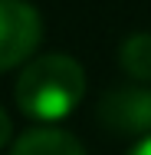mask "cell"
<instances>
[{"label":"cell","instance_id":"cell-1","mask_svg":"<svg viewBox=\"0 0 151 155\" xmlns=\"http://www.w3.org/2000/svg\"><path fill=\"white\" fill-rule=\"evenodd\" d=\"M86 96V73L66 53H46L23 66L13 99L23 116L36 122L66 119Z\"/></svg>","mask_w":151,"mask_h":155},{"label":"cell","instance_id":"cell-6","mask_svg":"<svg viewBox=\"0 0 151 155\" xmlns=\"http://www.w3.org/2000/svg\"><path fill=\"white\" fill-rule=\"evenodd\" d=\"M10 135H13V122H10V116L3 112V106H0V149L10 142Z\"/></svg>","mask_w":151,"mask_h":155},{"label":"cell","instance_id":"cell-2","mask_svg":"<svg viewBox=\"0 0 151 155\" xmlns=\"http://www.w3.org/2000/svg\"><path fill=\"white\" fill-rule=\"evenodd\" d=\"M43 40V20L27 0H0V73L27 63Z\"/></svg>","mask_w":151,"mask_h":155},{"label":"cell","instance_id":"cell-5","mask_svg":"<svg viewBox=\"0 0 151 155\" xmlns=\"http://www.w3.org/2000/svg\"><path fill=\"white\" fill-rule=\"evenodd\" d=\"M118 66L135 83H151V33H131L118 46Z\"/></svg>","mask_w":151,"mask_h":155},{"label":"cell","instance_id":"cell-3","mask_svg":"<svg viewBox=\"0 0 151 155\" xmlns=\"http://www.w3.org/2000/svg\"><path fill=\"white\" fill-rule=\"evenodd\" d=\"M99 122L112 135H151V89L141 83L109 89L99 99Z\"/></svg>","mask_w":151,"mask_h":155},{"label":"cell","instance_id":"cell-7","mask_svg":"<svg viewBox=\"0 0 151 155\" xmlns=\"http://www.w3.org/2000/svg\"><path fill=\"white\" fill-rule=\"evenodd\" d=\"M128 155H151V135H145V139H138L131 149H128Z\"/></svg>","mask_w":151,"mask_h":155},{"label":"cell","instance_id":"cell-4","mask_svg":"<svg viewBox=\"0 0 151 155\" xmlns=\"http://www.w3.org/2000/svg\"><path fill=\"white\" fill-rule=\"evenodd\" d=\"M10 155H86V149L79 145V139L72 132H62L53 125H43V129H30L23 132Z\"/></svg>","mask_w":151,"mask_h":155}]
</instances>
